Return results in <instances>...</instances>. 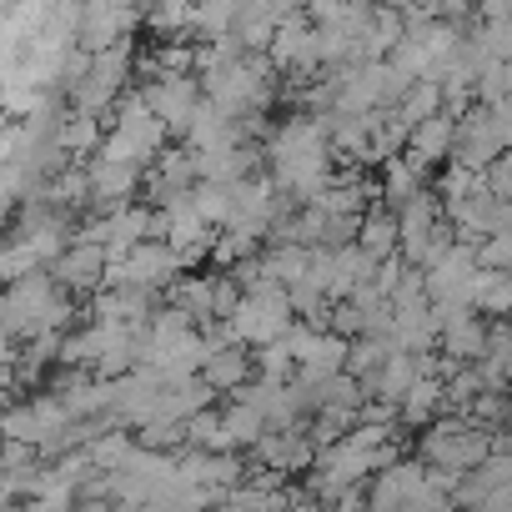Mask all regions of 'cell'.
I'll list each match as a JSON object with an SVG mask.
<instances>
[{
    "mask_svg": "<svg viewBox=\"0 0 512 512\" xmlns=\"http://www.w3.org/2000/svg\"><path fill=\"white\" fill-rule=\"evenodd\" d=\"M251 462L262 467L267 477H297V472H312L317 447H312L307 427L302 432H267L262 442L251 447Z\"/></svg>",
    "mask_w": 512,
    "mask_h": 512,
    "instance_id": "obj_13",
    "label": "cell"
},
{
    "mask_svg": "<svg viewBox=\"0 0 512 512\" xmlns=\"http://www.w3.org/2000/svg\"><path fill=\"white\" fill-rule=\"evenodd\" d=\"M477 191H487V176H477V171H467V166H447L442 171V206H457V201H467V196H477Z\"/></svg>",
    "mask_w": 512,
    "mask_h": 512,
    "instance_id": "obj_25",
    "label": "cell"
},
{
    "mask_svg": "<svg viewBox=\"0 0 512 512\" xmlns=\"http://www.w3.org/2000/svg\"><path fill=\"white\" fill-rule=\"evenodd\" d=\"M392 116L407 126V131H417L422 121H432V116H442V86L437 81H417L397 106H392Z\"/></svg>",
    "mask_w": 512,
    "mask_h": 512,
    "instance_id": "obj_22",
    "label": "cell"
},
{
    "mask_svg": "<svg viewBox=\"0 0 512 512\" xmlns=\"http://www.w3.org/2000/svg\"><path fill=\"white\" fill-rule=\"evenodd\" d=\"M236 302H241V292H236V282H231L226 272H206V277H191V272H186V277L171 287V307L186 312L196 327L226 322Z\"/></svg>",
    "mask_w": 512,
    "mask_h": 512,
    "instance_id": "obj_7",
    "label": "cell"
},
{
    "mask_svg": "<svg viewBox=\"0 0 512 512\" xmlns=\"http://www.w3.org/2000/svg\"><path fill=\"white\" fill-rule=\"evenodd\" d=\"M502 156V141L487 121V106H467L457 116V151H452V166H467L477 176H487V166Z\"/></svg>",
    "mask_w": 512,
    "mask_h": 512,
    "instance_id": "obj_14",
    "label": "cell"
},
{
    "mask_svg": "<svg viewBox=\"0 0 512 512\" xmlns=\"http://www.w3.org/2000/svg\"><path fill=\"white\" fill-rule=\"evenodd\" d=\"M66 297H101L106 292V251L91 241H71L61 251V262L46 272Z\"/></svg>",
    "mask_w": 512,
    "mask_h": 512,
    "instance_id": "obj_11",
    "label": "cell"
},
{
    "mask_svg": "<svg viewBox=\"0 0 512 512\" xmlns=\"http://www.w3.org/2000/svg\"><path fill=\"white\" fill-rule=\"evenodd\" d=\"M181 277H186V262L166 241H141L126 256H116V262H106V287L141 292V297H171Z\"/></svg>",
    "mask_w": 512,
    "mask_h": 512,
    "instance_id": "obj_4",
    "label": "cell"
},
{
    "mask_svg": "<svg viewBox=\"0 0 512 512\" xmlns=\"http://www.w3.org/2000/svg\"><path fill=\"white\" fill-rule=\"evenodd\" d=\"M141 26V11L131 6H81V26H76V46L81 56H101V51H116V46H131V31Z\"/></svg>",
    "mask_w": 512,
    "mask_h": 512,
    "instance_id": "obj_9",
    "label": "cell"
},
{
    "mask_svg": "<svg viewBox=\"0 0 512 512\" xmlns=\"http://www.w3.org/2000/svg\"><path fill=\"white\" fill-rule=\"evenodd\" d=\"M297 327V312L287 302V292H241V302L226 317V337L246 352H262L272 342H282Z\"/></svg>",
    "mask_w": 512,
    "mask_h": 512,
    "instance_id": "obj_5",
    "label": "cell"
},
{
    "mask_svg": "<svg viewBox=\"0 0 512 512\" xmlns=\"http://www.w3.org/2000/svg\"><path fill=\"white\" fill-rule=\"evenodd\" d=\"M477 272H482V267H477V251H472L467 241H457L432 272H422V282H427V302L442 307V312H462V307L472 302V282H477Z\"/></svg>",
    "mask_w": 512,
    "mask_h": 512,
    "instance_id": "obj_8",
    "label": "cell"
},
{
    "mask_svg": "<svg viewBox=\"0 0 512 512\" xmlns=\"http://www.w3.org/2000/svg\"><path fill=\"white\" fill-rule=\"evenodd\" d=\"M191 206H196V216L221 236L226 231V221H231V186H216V181H196L191 186Z\"/></svg>",
    "mask_w": 512,
    "mask_h": 512,
    "instance_id": "obj_24",
    "label": "cell"
},
{
    "mask_svg": "<svg viewBox=\"0 0 512 512\" xmlns=\"http://www.w3.org/2000/svg\"><path fill=\"white\" fill-rule=\"evenodd\" d=\"M267 61H272V71L277 76H292V81H307V76H317L322 71V56H317V31H312V21H307V11H297L277 36H272V46H267Z\"/></svg>",
    "mask_w": 512,
    "mask_h": 512,
    "instance_id": "obj_10",
    "label": "cell"
},
{
    "mask_svg": "<svg viewBox=\"0 0 512 512\" xmlns=\"http://www.w3.org/2000/svg\"><path fill=\"white\" fill-rule=\"evenodd\" d=\"M186 452H236V442H231V432H226L216 407H206V412H196L186 422Z\"/></svg>",
    "mask_w": 512,
    "mask_h": 512,
    "instance_id": "obj_23",
    "label": "cell"
},
{
    "mask_svg": "<svg viewBox=\"0 0 512 512\" xmlns=\"http://www.w3.org/2000/svg\"><path fill=\"white\" fill-rule=\"evenodd\" d=\"M497 452V437L462 422V417H442L422 432V447H417V462L422 467H437V472H452V477H467L477 472L487 457Z\"/></svg>",
    "mask_w": 512,
    "mask_h": 512,
    "instance_id": "obj_3",
    "label": "cell"
},
{
    "mask_svg": "<svg viewBox=\"0 0 512 512\" xmlns=\"http://www.w3.org/2000/svg\"><path fill=\"white\" fill-rule=\"evenodd\" d=\"M211 337V352H206V367H201V382L216 392V397H236L241 387H251L256 382V362H251V352L246 347H236L226 332L216 337V332H206Z\"/></svg>",
    "mask_w": 512,
    "mask_h": 512,
    "instance_id": "obj_12",
    "label": "cell"
},
{
    "mask_svg": "<svg viewBox=\"0 0 512 512\" xmlns=\"http://www.w3.org/2000/svg\"><path fill=\"white\" fill-rule=\"evenodd\" d=\"M472 372H477V382H482V392H507L512 387V327H492L487 332V347H482V357L472 362Z\"/></svg>",
    "mask_w": 512,
    "mask_h": 512,
    "instance_id": "obj_16",
    "label": "cell"
},
{
    "mask_svg": "<svg viewBox=\"0 0 512 512\" xmlns=\"http://www.w3.org/2000/svg\"><path fill=\"white\" fill-rule=\"evenodd\" d=\"M427 191V171H417L412 161H387L382 171H377V201H387V211H397V206H407V201H417Z\"/></svg>",
    "mask_w": 512,
    "mask_h": 512,
    "instance_id": "obj_17",
    "label": "cell"
},
{
    "mask_svg": "<svg viewBox=\"0 0 512 512\" xmlns=\"http://www.w3.org/2000/svg\"><path fill=\"white\" fill-rule=\"evenodd\" d=\"M357 246L372 256V262H392L402 251V236H397V211H387L382 201L362 216V231H357Z\"/></svg>",
    "mask_w": 512,
    "mask_h": 512,
    "instance_id": "obj_18",
    "label": "cell"
},
{
    "mask_svg": "<svg viewBox=\"0 0 512 512\" xmlns=\"http://www.w3.org/2000/svg\"><path fill=\"white\" fill-rule=\"evenodd\" d=\"M166 151V126L146 111L141 91H126L121 106L106 116V141H101V161H121V166H136V171H151L156 156Z\"/></svg>",
    "mask_w": 512,
    "mask_h": 512,
    "instance_id": "obj_2",
    "label": "cell"
},
{
    "mask_svg": "<svg viewBox=\"0 0 512 512\" xmlns=\"http://www.w3.org/2000/svg\"><path fill=\"white\" fill-rule=\"evenodd\" d=\"M452 151H457V121L442 111V116L422 121V126L407 136L402 161H412L417 171H432V166H452Z\"/></svg>",
    "mask_w": 512,
    "mask_h": 512,
    "instance_id": "obj_15",
    "label": "cell"
},
{
    "mask_svg": "<svg viewBox=\"0 0 512 512\" xmlns=\"http://www.w3.org/2000/svg\"><path fill=\"white\" fill-rule=\"evenodd\" d=\"M136 432H126V427H106L101 437H91L86 442V457H91V467L96 472H106V477H116L121 467H131L136 462Z\"/></svg>",
    "mask_w": 512,
    "mask_h": 512,
    "instance_id": "obj_20",
    "label": "cell"
},
{
    "mask_svg": "<svg viewBox=\"0 0 512 512\" xmlns=\"http://www.w3.org/2000/svg\"><path fill=\"white\" fill-rule=\"evenodd\" d=\"M467 307H472L482 322H487V317L507 322V317H512V272H477Z\"/></svg>",
    "mask_w": 512,
    "mask_h": 512,
    "instance_id": "obj_21",
    "label": "cell"
},
{
    "mask_svg": "<svg viewBox=\"0 0 512 512\" xmlns=\"http://www.w3.org/2000/svg\"><path fill=\"white\" fill-rule=\"evenodd\" d=\"M487 191H492L497 201L512 206V151H502V156L487 166Z\"/></svg>",
    "mask_w": 512,
    "mask_h": 512,
    "instance_id": "obj_26",
    "label": "cell"
},
{
    "mask_svg": "<svg viewBox=\"0 0 512 512\" xmlns=\"http://www.w3.org/2000/svg\"><path fill=\"white\" fill-rule=\"evenodd\" d=\"M141 101L166 126V136H186V126L196 121L206 96H201L196 76H151V81H141Z\"/></svg>",
    "mask_w": 512,
    "mask_h": 512,
    "instance_id": "obj_6",
    "label": "cell"
},
{
    "mask_svg": "<svg viewBox=\"0 0 512 512\" xmlns=\"http://www.w3.org/2000/svg\"><path fill=\"white\" fill-rule=\"evenodd\" d=\"M262 151H267V176L287 206H312L337 176L332 136H327V121H317V116L292 111L287 121H277L267 131Z\"/></svg>",
    "mask_w": 512,
    "mask_h": 512,
    "instance_id": "obj_1",
    "label": "cell"
},
{
    "mask_svg": "<svg viewBox=\"0 0 512 512\" xmlns=\"http://www.w3.org/2000/svg\"><path fill=\"white\" fill-rule=\"evenodd\" d=\"M437 412H442V377H432V372H422L417 382H412V392L397 402V422L402 427H432L437 422Z\"/></svg>",
    "mask_w": 512,
    "mask_h": 512,
    "instance_id": "obj_19",
    "label": "cell"
}]
</instances>
